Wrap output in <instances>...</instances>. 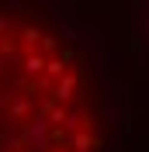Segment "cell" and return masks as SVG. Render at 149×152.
Instances as JSON below:
<instances>
[{
  "label": "cell",
  "mask_w": 149,
  "mask_h": 152,
  "mask_svg": "<svg viewBox=\"0 0 149 152\" xmlns=\"http://www.w3.org/2000/svg\"><path fill=\"white\" fill-rule=\"evenodd\" d=\"M0 152H111L80 42L14 0H0Z\"/></svg>",
  "instance_id": "cell-1"
}]
</instances>
